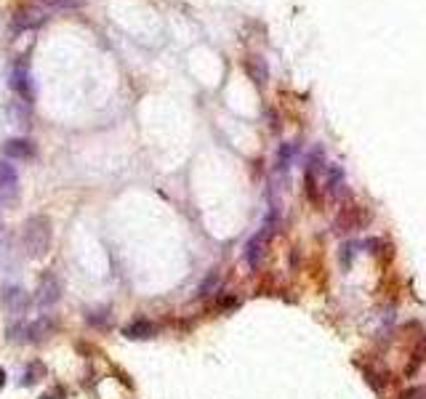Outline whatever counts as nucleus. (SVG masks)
<instances>
[{"label":"nucleus","mask_w":426,"mask_h":399,"mask_svg":"<svg viewBox=\"0 0 426 399\" xmlns=\"http://www.w3.org/2000/svg\"><path fill=\"white\" fill-rule=\"evenodd\" d=\"M51 219L48 216H30L24 221V229H21V245L27 250L30 259H43L48 256L51 250Z\"/></svg>","instance_id":"f257e3e1"},{"label":"nucleus","mask_w":426,"mask_h":399,"mask_svg":"<svg viewBox=\"0 0 426 399\" xmlns=\"http://www.w3.org/2000/svg\"><path fill=\"white\" fill-rule=\"evenodd\" d=\"M275 229H277V216L272 213V216H266L264 226L253 235V237L245 242V263H248V269H259L262 266V261L266 256V248H269V239L275 235Z\"/></svg>","instance_id":"f03ea898"},{"label":"nucleus","mask_w":426,"mask_h":399,"mask_svg":"<svg viewBox=\"0 0 426 399\" xmlns=\"http://www.w3.org/2000/svg\"><path fill=\"white\" fill-rule=\"evenodd\" d=\"M19 202V173L14 162L0 158V205H17Z\"/></svg>","instance_id":"7ed1b4c3"},{"label":"nucleus","mask_w":426,"mask_h":399,"mask_svg":"<svg viewBox=\"0 0 426 399\" xmlns=\"http://www.w3.org/2000/svg\"><path fill=\"white\" fill-rule=\"evenodd\" d=\"M0 303H3V309H6L8 314L21 317V314L30 312L32 296H30L24 288H19V285H8V288H3V293H0Z\"/></svg>","instance_id":"20e7f679"},{"label":"nucleus","mask_w":426,"mask_h":399,"mask_svg":"<svg viewBox=\"0 0 426 399\" xmlns=\"http://www.w3.org/2000/svg\"><path fill=\"white\" fill-rule=\"evenodd\" d=\"M61 299V282L54 272H43L41 282H38V293H35V301L41 306H54L56 301Z\"/></svg>","instance_id":"39448f33"},{"label":"nucleus","mask_w":426,"mask_h":399,"mask_svg":"<svg viewBox=\"0 0 426 399\" xmlns=\"http://www.w3.org/2000/svg\"><path fill=\"white\" fill-rule=\"evenodd\" d=\"M35 141L30 139H8L3 144V158L6 160H17V162H24V160H32L35 158Z\"/></svg>","instance_id":"423d86ee"},{"label":"nucleus","mask_w":426,"mask_h":399,"mask_svg":"<svg viewBox=\"0 0 426 399\" xmlns=\"http://www.w3.org/2000/svg\"><path fill=\"white\" fill-rule=\"evenodd\" d=\"M160 333V325L152 319H134L123 327V336L128 341H149Z\"/></svg>","instance_id":"0eeeda50"},{"label":"nucleus","mask_w":426,"mask_h":399,"mask_svg":"<svg viewBox=\"0 0 426 399\" xmlns=\"http://www.w3.org/2000/svg\"><path fill=\"white\" fill-rule=\"evenodd\" d=\"M85 322H88L94 330H102V333H107V330L112 327V309H109V306H96V309H88Z\"/></svg>","instance_id":"6e6552de"},{"label":"nucleus","mask_w":426,"mask_h":399,"mask_svg":"<svg viewBox=\"0 0 426 399\" xmlns=\"http://www.w3.org/2000/svg\"><path fill=\"white\" fill-rule=\"evenodd\" d=\"M11 88L24 99V104L32 101V85H30V78H27V69H24V67H17V69H14V75H11Z\"/></svg>","instance_id":"1a4fd4ad"},{"label":"nucleus","mask_w":426,"mask_h":399,"mask_svg":"<svg viewBox=\"0 0 426 399\" xmlns=\"http://www.w3.org/2000/svg\"><path fill=\"white\" fill-rule=\"evenodd\" d=\"M363 248H360V239H352V242H344L341 245V250H339V261H341V269L349 272L352 269V263L357 259V253H360Z\"/></svg>","instance_id":"9d476101"},{"label":"nucleus","mask_w":426,"mask_h":399,"mask_svg":"<svg viewBox=\"0 0 426 399\" xmlns=\"http://www.w3.org/2000/svg\"><path fill=\"white\" fill-rule=\"evenodd\" d=\"M45 378V365H43L41 359H32L27 367H24V378H21V383L24 386H32V383H38V380Z\"/></svg>","instance_id":"9b49d317"},{"label":"nucleus","mask_w":426,"mask_h":399,"mask_svg":"<svg viewBox=\"0 0 426 399\" xmlns=\"http://www.w3.org/2000/svg\"><path fill=\"white\" fill-rule=\"evenodd\" d=\"M219 269H213V272H208V277L200 282V288H198V299H208V296H213L216 293V288H219Z\"/></svg>","instance_id":"f8f14e48"},{"label":"nucleus","mask_w":426,"mask_h":399,"mask_svg":"<svg viewBox=\"0 0 426 399\" xmlns=\"http://www.w3.org/2000/svg\"><path fill=\"white\" fill-rule=\"evenodd\" d=\"M341 186H344V171H341L339 165L328 168V181H325L328 195H339V189H341Z\"/></svg>","instance_id":"ddd939ff"},{"label":"nucleus","mask_w":426,"mask_h":399,"mask_svg":"<svg viewBox=\"0 0 426 399\" xmlns=\"http://www.w3.org/2000/svg\"><path fill=\"white\" fill-rule=\"evenodd\" d=\"M293 155H296V144H283L280 152H277V168L288 171V165L293 162Z\"/></svg>","instance_id":"4468645a"},{"label":"nucleus","mask_w":426,"mask_h":399,"mask_svg":"<svg viewBox=\"0 0 426 399\" xmlns=\"http://www.w3.org/2000/svg\"><path fill=\"white\" fill-rule=\"evenodd\" d=\"M237 306H240V299H237V296H222V299L216 301V312H219V314L235 312Z\"/></svg>","instance_id":"2eb2a0df"},{"label":"nucleus","mask_w":426,"mask_h":399,"mask_svg":"<svg viewBox=\"0 0 426 399\" xmlns=\"http://www.w3.org/2000/svg\"><path fill=\"white\" fill-rule=\"evenodd\" d=\"M400 399H426V386H410V389L403 391Z\"/></svg>","instance_id":"dca6fc26"},{"label":"nucleus","mask_w":426,"mask_h":399,"mask_svg":"<svg viewBox=\"0 0 426 399\" xmlns=\"http://www.w3.org/2000/svg\"><path fill=\"white\" fill-rule=\"evenodd\" d=\"M41 399H64V389H51V391H45Z\"/></svg>","instance_id":"f3484780"},{"label":"nucleus","mask_w":426,"mask_h":399,"mask_svg":"<svg viewBox=\"0 0 426 399\" xmlns=\"http://www.w3.org/2000/svg\"><path fill=\"white\" fill-rule=\"evenodd\" d=\"M3 386H6V370L0 367V389H3Z\"/></svg>","instance_id":"a211bd4d"},{"label":"nucleus","mask_w":426,"mask_h":399,"mask_svg":"<svg viewBox=\"0 0 426 399\" xmlns=\"http://www.w3.org/2000/svg\"><path fill=\"white\" fill-rule=\"evenodd\" d=\"M0 224H3V221H0Z\"/></svg>","instance_id":"6ab92c4d"}]
</instances>
